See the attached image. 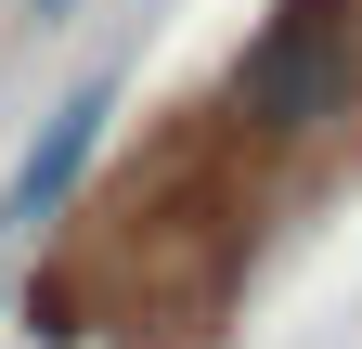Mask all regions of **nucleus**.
Returning <instances> with one entry per match:
<instances>
[{
  "label": "nucleus",
  "mask_w": 362,
  "mask_h": 349,
  "mask_svg": "<svg viewBox=\"0 0 362 349\" xmlns=\"http://www.w3.org/2000/svg\"><path fill=\"white\" fill-rule=\"evenodd\" d=\"M104 117H117V91H104V78H90V91H65L52 117H39V143L13 155V182H0V233L65 220V194L90 182V155H104Z\"/></svg>",
  "instance_id": "nucleus-1"
},
{
  "label": "nucleus",
  "mask_w": 362,
  "mask_h": 349,
  "mask_svg": "<svg viewBox=\"0 0 362 349\" xmlns=\"http://www.w3.org/2000/svg\"><path fill=\"white\" fill-rule=\"evenodd\" d=\"M39 26H65V0H39Z\"/></svg>",
  "instance_id": "nucleus-2"
}]
</instances>
